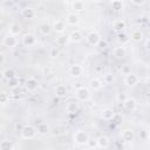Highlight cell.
<instances>
[{
    "label": "cell",
    "mask_w": 150,
    "mask_h": 150,
    "mask_svg": "<svg viewBox=\"0 0 150 150\" xmlns=\"http://www.w3.org/2000/svg\"><path fill=\"white\" fill-rule=\"evenodd\" d=\"M8 83H9V86H11L12 88H15V87L18 86V80H16V77H15V79L9 80V81H8Z\"/></svg>",
    "instance_id": "cell-37"
},
{
    "label": "cell",
    "mask_w": 150,
    "mask_h": 150,
    "mask_svg": "<svg viewBox=\"0 0 150 150\" xmlns=\"http://www.w3.org/2000/svg\"><path fill=\"white\" fill-rule=\"evenodd\" d=\"M4 45L6 46V47H9V48H14V47H16L18 46V39L15 38V36H13V35H7L5 39H4Z\"/></svg>",
    "instance_id": "cell-17"
},
{
    "label": "cell",
    "mask_w": 150,
    "mask_h": 150,
    "mask_svg": "<svg viewBox=\"0 0 150 150\" xmlns=\"http://www.w3.org/2000/svg\"><path fill=\"white\" fill-rule=\"evenodd\" d=\"M79 109H80V107H79L77 102H69L66 105V111L69 114H76L79 111Z\"/></svg>",
    "instance_id": "cell-22"
},
{
    "label": "cell",
    "mask_w": 150,
    "mask_h": 150,
    "mask_svg": "<svg viewBox=\"0 0 150 150\" xmlns=\"http://www.w3.org/2000/svg\"><path fill=\"white\" fill-rule=\"evenodd\" d=\"M73 138H74V142L77 145H86L88 139H89V135H88L87 131H84L82 129H79L77 131H75Z\"/></svg>",
    "instance_id": "cell-1"
},
{
    "label": "cell",
    "mask_w": 150,
    "mask_h": 150,
    "mask_svg": "<svg viewBox=\"0 0 150 150\" xmlns=\"http://www.w3.org/2000/svg\"><path fill=\"white\" fill-rule=\"evenodd\" d=\"M21 14H22L23 19H33V18L35 16L36 13H35L34 8H32V7H26V8L22 9Z\"/></svg>",
    "instance_id": "cell-21"
},
{
    "label": "cell",
    "mask_w": 150,
    "mask_h": 150,
    "mask_svg": "<svg viewBox=\"0 0 150 150\" xmlns=\"http://www.w3.org/2000/svg\"><path fill=\"white\" fill-rule=\"evenodd\" d=\"M105 80H107L105 82H111V81H112V77H111L110 75H105Z\"/></svg>",
    "instance_id": "cell-41"
},
{
    "label": "cell",
    "mask_w": 150,
    "mask_h": 150,
    "mask_svg": "<svg viewBox=\"0 0 150 150\" xmlns=\"http://www.w3.org/2000/svg\"><path fill=\"white\" fill-rule=\"evenodd\" d=\"M118 40H120L122 43H124V42L129 41V38H128V35H127L125 33H121V34H118Z\"/></svg>",
    "instance_id": "cell-36"
},
{
    "label": "cell",
    "mask_w": 150,
    "mask_h": 150,
    "mask_svg": "<svg viewBox=\"0 0 150 150\" xmlns=\"http://www.w3.org/2000/svg\"><path fill=\"white\" fill-rule=\"evenodd\" d=\"M125 98H127L125 94H122V93H120V94L117 95V101H120V102H123Z\"/></svg>",
    "instance_id": "cell-38"
},
{
    "label": "cell",
    "mask_w": 150,
    "mask_h": 150,
    "mask_svg": "<svg viewBox=\"0 0 150 150\" xmlns=\"http://www.w3.org/2000/svg\"><path fill=\"white\" fill-rule=\"evenodd\" d=\"M111 7H112V9L121 11V9H123L124 4H123V1H121V0H114V1H111Z\"/></svg>",
    "instance_id": "cell-30"
},
{
    "label": "cell",
    "mask_w": 150,
    "mask_h": 150,
    "mask_svg": "<svg viewBox=\"0 0 150 150\" xmlns=\"http://www.w3.org/2000/svg\"><path fill=\"white\" fill-rule=\"evenodd\" d=\"M125 28V22L123 20H117L114 23V29L115 30H123Z\"/></svg>",
    "instance_id": "cell-32"
},
{
    "label": "cell",
    "mask_w": 150,
    "mask_h": 150,
    "mask_svg": "<svg viewBox=\"0 0 150 150\" xmlns=\"http://www.w3.org/2000/svg\"><path fill=\"white\" fill-rule=\"evenodd\" d=\"M14 146H13V143L8 139H4L0 142V150H13Z\"/></svg>",
    "instance_id": "cell-26"
},
{
    "label": "cell",
    "mask_w": 150,
    "mask_h": 150,
    "mask_svg": "<svg viewBox=\"0 0 150 150\" xmlns=\"http://www.w3.org/2000/svg\"><path fill=\"white\" fill-rule=\"evenodd\" d=\"M86 145H88V148H90V149H95V148L97 146V142H96V138H89Z\"/></svg>",
    "instance_id": "cell-35"
},
{
    "label": "cell",
    "mask_w": 150,
    "mask_h": 150,
    "mask_svg": "<svg viewBox=\"0 0 150 150\" xmlns=\"http://www.w3.org/2000/svg\"><path fill=\"white\" fill-rule=\"evenodd\" d=\"M5 77H4V71L2 70H0V81H2Z\"/></svg>",
    "instance_id": "cell-42"
},
{
    "label": "cell",
    "mask_w": 150,
    "mask_h": 150,
    "mask_svg": "<svg viewBox=\"0 0 150 150\" xmlns=\"http://www.w3.org/2000/svg\"><path fill=\"white\" fill-rule=\"evenodd\" d=\"M68 39H69V42L77 43V42H81V41L83 40V35H82V33H81L80 30L75 29V30H73V32L69 33Z\"/></svg>",
    "instance_id": "cell-10"
},
{
    "label": "cell",
    "mask_w": 150,
    "mask_h": 150,
    "mask_svg": "<svg viewBox=\"0 0 150 150\" xmlns=\"http://www.w3.org/2000/svg\"><path fill=\"white\" fill-rule=\"evenodd\" d=\"M114 116H115V111L111 108H104L101 111V118L104 121H110L114 118Z\"/></svg>",
    "instance_id": "cell-16"
},
{
    "label": "cell",
    "mask_w": 150,
    "mask_h": 150,
    "mask_svg": "<svg viewBox=\"0 0 150 150\" xmlns=\"http://www.w3.org/2000/svg\"><path fill=\"white\" fill-rule=\"evenodd\" d=\"M59 55H60V50H59V48H57L56 46H54V47H52V48L49 49V56H50V57L55 59V57H57Z\"/></svg>",
    "instance_id": "cell-33"
},
{
    "label": "cell",
    "mask_w": 150,
    "mask_h": 150,
    "mask_svg": "<svg viewBox=\"0 0 150 150\" xmlns=\"http://www.w3.org/2000/svg\"><path fill=\"white\" fill-rule=\"evenodd\" d=\"M69 42V39H68V35H60L57 39H56V46H66L67 43Z\"/></svg>",
    "instance_id": "cell-29"
},
{
    "label": "cell",
    "mask_w": 150,
    "mask_h": 150,
    "mask_svg": "<svg viewBox=\"0 0 150 150\" xmlns=\"http://www.w3.org/2000/svg\"><path fill=\"white\" fill-rule=\"evenodd\" d=\"M9 102V96L6 91H0V104L5 105Z\"/></svg>",
    "instance_id": "cell-31"
},
{
    "label": "cell",
    "mask_w": 150,
    "mask_h": 150,
    "mask_svg": "<svg viewBox=\"0 0 150 150\" xmlns=\"http://www.w3.org/2000/svg\"><path fill=\"white\" fill-rule=\"evenodd\" d=\"M36 129L34 128V127H32V125H29V124H27V125H23L22 128H21V130H20V135H21V137L22 138H25V139H32V138H34L35 136H36Z\"/></svg>",
    "instance_id": "cell-2"
},
{
    "label": "cell",
    "mask_w": 150,
    "mask_h": 150,
    "mask_svg": "<svg viewBox=\"0 0 150 150\" xmlns=\"http://www.w3.org/2000/svg\"><path fill=\"white\" fill-rule=\"evenodd\" d=\"M103 86H104V82H102V81H101L100 79H97V77H94V79H91V80L89 81V88H90L91 90H94V91L100 90Z\"/></svg>",
    "instance_id": "cell-14"
},
{
    "label": "cell",
    "mask_w": 150,
    "mask_h": 150,
    "mask_svg": "<svg viewBox=\"0 0 150 150\" xmlns=\"http://www.w3.org/2000/svg\"><path fill=\"white\" fill-rule=\"evenodd\" d=\"M96 142H97V146L101 148V149H105V148H108L109 144H110V139H109V137H107L105 135L98 136V137L96 138Z\"/></svg>",
    "instance_id": "cell-15"
},
{
    "label": "cell",
    "mask_w": 150,
    "mask_h": 150,
    "mask_svg": "<svg viewBox=\"0 0 150 150\" xmlns=\"http://www.w3.org/2000/svg\"><path fill=\"white\" fill-rule=\"evenodd\" d=\"M71 8L75 12H82L84 9V2L83 1H73L71 2Z\"/></svg>",
    "instance_id": "cell-28"
},
{
    "label": "cell",
    "mask_w": 150,
    "mask_h": 150,
    "mask_svg": "<svg viewBox=\"0 0 150 150\" xmlns=\"http://www.w3.org/2000/svg\"><path fill=\"white\" fill-rule=\"evenodd\" d=\"M121 73L125 76V75H128V74H130L131 73V67L129 66V64H124V66H122V68H121Z\"/></svg>",
    "instance_id": "cell-34"
},
{
    "label": "cell",
    "mask_w": 150,
    "mask_h": 150,
    "mask_svg": "<svg viewBox=\"0 0 150 150\" xmlns=\"http://www.w3.org/2000/svg\"><path fill=\"white\" fill-rule=\"evenodd\" d=\"M121 135H122V139L127 143H132L135 141V134L132 129H124Z\"/></svg>",
    "instance_id": "cell-9"
},
{
    "label": "cell",
    "mask_w": 150,
    "mask_h": 150,
    "mask_svg": "<svg viewBox=\"0 0 150 150\" xmlns=\"http://www.w3.org/2000/svg\"><path fill=\"white\" fill-rule=\"evenodd\" d=\"M143 32L141 30V29H134L131 33H130V38L129 39H131L132 41H135V42H141L142 40H143Z\"/></svg>",
    "instance_id": "cell-19"
},
{
    "label": "cell",
    "mask_w": 150,
    "mask_h": 150,
    "mask_svg": "<svg viewBox=\"0 0 150 150\" xmlns=\"http://www.w3.org/2000/svg\"><path fill=\"white\" fill-rule=\"evenodd\" d=\"M86 40H87L88 45H90V46H97L100 43V41H101V35L96 30H91V32H89L87 34Z\"/></svg>",
    "instance_id": "cell-4"
},
{
    "label": "cell",
    "mask_w": 150,
    "mask_h": 150,
    "mask_svg": "<svg viewBox=\"0 0 150 150\" xmlns=\"http://www.w3.org/2000/svg\"><path fill=\"white\" fill-rule=\"evenodd\" d=\"M68 90H67V87L63 86V84H59L56 88H55V95L57 97H64L67 95Z\"/></svg>",
    "instance_id": "cell-23"
},
{
    "label": "cell",
    "mask_w": 150,
    "mask_h": 150,
    "mask_svg": "<svg viewBox=\"0 0 150 150\" xmlns=\"http://www.w3.org/2000/svg\"><path fill=\"white\" fill-rule=\"evenodd\" d=\"M38 43V40H36V36L32 33H28V34H25L22 36V45L26 46V47H33Z\"/></svg>",
    "instance_id": "cell-5"
},
{
    "label": "cell",
    "mask_w": 150,
    "mask_h": 150,
    "mask_svg": "<svg viewBox=\"0 0 150 150\" xmlns=\"http://www.w3.org/2000/svg\"><path fill=\"white\" fill-rule=\"evenodd\" d=\"M75 95H76V98H77L79 101H81V102L89 101L90 97H91L90 90H89V88H87V87H80V88H77Z\"/></svg>",
    "instance_id": "cell-3"
},
{
    "label": "cell",
    "mask_w": 150,
    "mask_h": 150,
    "mask_svg": "<svg viewBox=\"0 0 150 150\" xmlns=\"http://www.w3.org/2000/svg\"><path fill=\"white\" fill-rule=\"evenodd\" d=\"M122 103H123L124 109L128 110V111H132V110H135L136 107H137V102H136V100H135L134 97H127Z\"/></svg>",
    "instance_id": "cell-8"
},
{
    "label": "cell",
    "mask_w": 150,
    "mask_h": 150,
    "mask_svg": "<svg viewBox=\"0 0 150 150\" xmlns=\"http://www.w3.org/2000/svg\"><path fill=\"white\" fill-rule=\"evenodd\" d=\"M4 77L9 81V80L16 77V73H15V70H14L13 68H7V69L4 71Z\"/></svg>",
    "instance_id": "cell-27"
},
{
    "label": "cell",
    "mask_w": 150,
    "mask_h": 150,
    "mask_svg": "<svg viewBox=\"0 0 150 150\" xmlns=\"http://www.w3.org/2000/svg\"><path fill=\"white\" fill-rule=\"evenodd\" d=\"M48 131H49V127H48L47 123H43V122L40 123V124L38 125V128H36V132H38L39 135H47Z\"/></svg>",
    "instance_id": "cell-25"
},
{
    "label": "cell",
    "mask_w": 150,
    "mask_h": 150,
    "mask_svg": "<svg viewBox=\"0 0 150 150\" xmlns=\"http://www.w3.org/2000/svg\"><path fill=\"white\" fill-rule=\"evenodd\" d=\"M25 87H26V89H27L28 91H35V90L38 89V87H39V82H38V80L34 79V77H28V79L26 80Z\"/></svg>",
    "instance_id": "cell-11"
},
{
    "label": "cell",
    "mask_w": 150,
    "mask_h": 150,
    "mask_svg": "<svg viewBox=\"0 0 150 150\" xmlns=\"http://www.w3.org/2000/svg\"><path fill=\"white\" fill-rule=\"evenodd\" d=\"M69 73H70V75H73L75 77H79L83 74V67L81 64H77V63L71 64L69 67Z\"/></svg>",
    "instance_id": "cell-13"
},
{
    "label": "cell",
    "mask_w": 150,
    "mask_h": 150,
    "mask_svg": "<svg viewBox=\"0 0 150 150\" xmlns=\"http://www.w3.org/2000/svg\"><path fill=\"white\" fill-rule=\"evenodd\" d=\"M138 81H139L138 75L135 74V73H132V71H131L130 74H128V75L124 76V83H125L128 87H134V86H136V84L138 83Z\"/></svg>",
    "instance_id": "cell-6"
},
{
    "label": "cell",
    "mask_w": 150,
    "mask_h": 150,
    "mask_svg": "<svg viewBox=\"0 0 150 150\" xmlns=\"http://www.w3.org/2000/svg\"><path fill=\"white\" fill-rule=\"evenodd\" d=\"M52 28H53L56 33L62 34V33L64 32V29H66V22H64V20H62V19L55 20L54 23H53V26H52Z\"/></svg>",
    "instance_id": "cell-12"
},
{
    "label": "cell",
    "mask_w": 150,
    "mask_h": 150,
    "mask_svg": "<svg viewBox=\"0 0 150 150\" xmlns=\"http://www.w3.org/2000/svg\"><path fill=\"white\" fill-rule=\"evenodd\" d=\"M20 32H21V26H20L19 23L13 22V23H11V25L8 26V33H9V35L16 36V35L20 34Z\"/></svg>",
    "instance_id": "cell-20"
},
{
    "label": "cell",
    "mask_w": 150,
    "mask_h": 150,
    "mask_svg": "<svg viewBox=\"0 0 150 150\" xmlns=\"http://www.w3.org/2000/svg\"><path fill=\"white\" fill-rule=\"evenodd\" d=\"M39 30H40V33H41L42 35H49V34L52 33L53 28H52V26L48 25V23H42V25H40Z\"/></svg>",
    "instance_id": "cell-24"
},
{
    "label": "cell",
    "mask_w": 150,
    "mask_h": 150,
    "mask_svg": "<svg viewBox=\"0 0 150 150\" xmlns=\"http://www.w3.org/2000/svg\"><path fill=\"white\" fill-rule=\"evenodd\" d=\"M5 61H6V56H5V54H4V53H1V52H0V66H1V64H4V63H5Z\"/></svg>",
    "instance_id": "cell-39"
},
{
    "label": "cell",
    "mask_w": 150,
    "mask_h": 150,
    "mask_svg": "<svg viewBox=\"0 0 150 150\" xmlns=\"http://www.w3.org/2000/svg\"><path fill=\"white\" fill-rule=\"evenodd\" d=\"M64 22H67V23L70 25V26H76V25H79V22H80V16H79V14L75 13V12L68 13V14L66 15V21H64Z\"/></svg>",
    "instance_id": "cell-7"
},
{
    "label": "cell",
    "mask_w": 150,
    "mask_h": 150,
    "mask_svg": "<svg viewBox=\"0 0 150 150\" xmlns=\"http://www.w3.org/2000/svg\"><path fill=\"white\" fill-rule=\"evenodd\" d=\"M131 4L132 5H136V6H142V5L145 4V0H143V1H131Z\"/></svg>",
    "instance_id": "cell-40"
},
{
    "label": "cell",
    "mask_w": 150,
    "mask_h": 150,
    "mask_svg": "<svg viewBox=\"0 0 150 150\" xmlns=\"http://www.w3.org/2000/svg\"><path fill=\"white\" fill-rule=\"evenodd\" d=\"M112 54H114V56L117 57V59H123V57L127 55V49H125V47L122 45V46L115 47L114 50H112Z\"/></svg>",
    "instance_id": "cell-18"
}]
</instances>
